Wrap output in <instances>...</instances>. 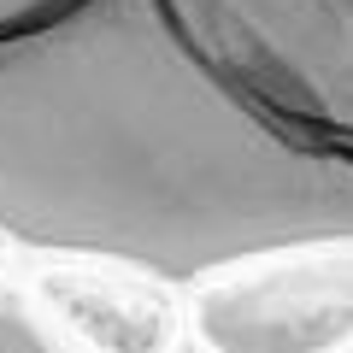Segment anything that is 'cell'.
Here are the masks:
<instances>
[{
    "mask_svg": "<svg viewBox=\"0 0 353 353\" xmlns=\"http://www.w3.org/2000/svg\"><path fill=\"white\" fill-rule=\"evenodd\" d=\"M0 236L148 283L353 241V0H0Z\"/></svg>",
    "mask_w": 353,
    "mask_h": 353,
    "instance_id": "cell-1",
    "label": "cell"
},
{
    "mask_svg": "<svg viewBox=\"0 0 353 353\" xmlns=\"http://www.w3.org/2000/svg\"><path fill=\"white\" fill-rule=\"evenodd\" d=\"M212 353H353V241H318L230 265L194 294Z\"/></svg>",
    "mask_w": 353,
    "mask_h": 353,
    "instance_id": "cell-2",
    "label": "cell"
},
{
    "mask_svg": "<svg viewBox=\"0 0 353 353\" xmlns=\"http://www.w3.org/2000/svg\"><path fill=\"white\" fill-rule=\"evenodd\" d=\"M0 353H77V347H65L24 301L0 294Z\"/></svg>",
    "mask_w": 353,
    "mask_h": 353,
    "instance_id": "cell-3",
    "label": "cell"
}]
</instances>
